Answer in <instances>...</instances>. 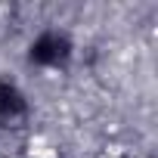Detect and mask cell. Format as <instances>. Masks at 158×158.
<instances>
[{"label": "cell", "instance_id": "obj_1", "mask_svg": "<svg viewBox=\"0 0 158 158\" xmlns=\"http://www.w3.org/2000/svg\"><path fill=\"white\" fill-rule=\"evenodd\" d=\"M68 56H71V44L62 31H40L31 40V50H28V59L40 68H56Z\"/></svg>", "mask_w": 158, "mask_h": 158}]
</instances>
